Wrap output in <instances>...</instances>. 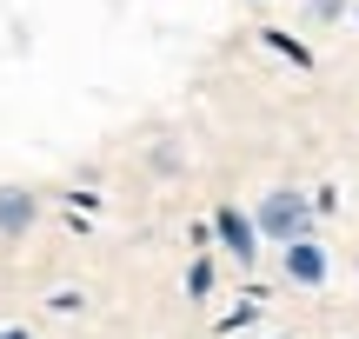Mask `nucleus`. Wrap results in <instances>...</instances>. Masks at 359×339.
<instances>
[{
  "mask_svg": "<svg viewBox=\"0 0 359 339\" xmlns=\"http://www.w3.org/2000/svg\"><path fill=\"white\" fill-rule=\"evenodd\" d=\"M213 240L233 253V260H246V266L266 253V240H259V226H253V213H246V207H219L213 213Z\"/></svg>",
  "mask_w": 359,
  "mask_h": 339,
  "instance_id": "nucleus-2",
  "label": "nucleus"
},
{
  "mask_svg": "<svg viewBox=\"0 0 359 339\" xmlns=\"http://www.w3.org/2000/svg\"><path fill=\"white\" fill-rule=\"evenodd\" d=\"M40 220V193L27 186H0V240H27Z\"/></svg>",
  "mask_w": 359,
  "mask_h": 339,
  "instance_id": "nucleus-4",
  "label": "nucleus"
},
{
  "mask_svg": "<svg viewBox=\"0 0 359 339\" xmlns=\"http://www.w3.org/2000/svg\"><path fill=\"white\" fill-rule=\"evenodd\" d=\"M0 339H34V333H27V326H0Z\"/></svg>",
  "mask_w": 359,
  "mask_h": 339,
  "instance_id": "nucleus-8",
  "label": "nucleus"
},
{
  "mask_svg": "<svg viewBox=\"0 0 359 339\" xmlns=\"http://www.w3.org/2000/svg\"><path fill=\"white\" fill-rule=\"evenodd\" d=\"M259 40H266L273 53H286V60H293L299 74H306V67H313V47H299V40H293V34H280V27H266V34H259Z\"/></svg>",
  "mask_w": 359,
  "mask_h": 339,
  "instance_id": "nucleus-5",
  "label": "nucleus"
},
{
  "mask_svg": "<svg viewBox=\"0 0 359 339\" xmlns=\"http://www.w3.org/2000/svg\"><path fill=\"white\" fill-rule=\"evenodd\" d=\"M339 13H353L346 0H306V20H313V27H326V20H339Z\"/></svg>",
  "mask_w": 359,
  "mask_h": 339,
  "instance_id": "nucleus-7",
  "label": "nucleus"
},
{
  "mask_svg": "<svg viewBox=\"0 0 359 339\" xmlns=\"http://www.w3.org/2000/svg\"><path fill=\"white\" fill-rule=\"evenodd\" d=\"M313 213H320V207H313L299 186H273V193H259L253 226H259V240H266V247H293V240L313 233Z\"/></svg>",
  "mask_w": 359,
  "mask_h": 339,
  "instance_id": "nucleus-1",
  "label": "nucleus"
},
{
  "mask_svg": "<svg viewBox=\"0 0 359 339\" xmlns=\"http://www.w3.org/2000/svg\"><path fill=\"white\" fill-rule=\"evenodd\" d=\"M280 260H286V279L293 286H326V273H333V260H326V247L320 240H293V247H280Z\"/></svg>",
  "mask_w": 359,
  "mask_h": 339,
  "instance_id": "nucleus-3",
  "label": "nucleus"
},
{
  "mask_svg": "<svg viewBox=\"0 0 359 339\" xmlns=\"http://www.w3.org/2000/svg\"><path fill=\"white\" fill-rule=\"evenodd\" d=\"M187 293H193V300H206V293H213V260H206V253L187 266Z\"/></svg>",
  "mask_w": 359,
  "mask_h": 339,
  "instance_id": "nucleus-6",
  "label": "nucleus"
},
{
  "mask_svg": "<svg viewBox=\"0 0 359 339\" xmlns=\"http://www.w3.org/2000/svg\"><path fill=\"white\" fill-rule=\"evenodd\" d=\"M353 27H359V0H353Z\"/></svg>",
  "mask_w": 359,
  "mask_h": 339,
  "instance_id": "nucleus-9",
  "label": "nucleus"
}]
</instances>
